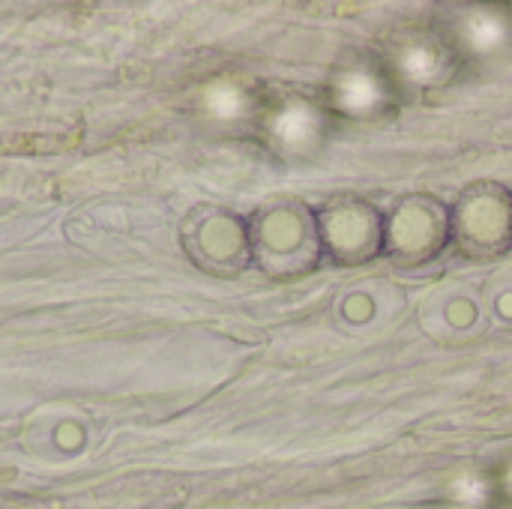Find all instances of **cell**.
I'll return each instance as SVG.
<instances>
[{
    "label": "cell",
    "mask_w": 512,
    "mask_h": 509,
    "mask_svg": "<svg viewBox=\"0 0 512 509\" xmlns=\"http://www.w3.org/2000/svg\"><path fill=\"white\" fill-rule=\"evenodd\" d=\"M324 264L363 267L384 255V210L363 195L339 192L315 207Z\"/></svg>",
    "instance_id": "cell-5"
},
{
    "label": "cell",
    "mask_w": 512,
    "mask_h": 509,
    "mask_svg": "<svg viewBox=\"0 0 512 509\" xmlns=\"http://www.w3.org/2000/svg\"><path fill=\"white\" fill-rule=\"evenodd\" d=\"M450 249V204L432 192L402 195L384 210V258L399 267H423Z\"/></svg>",
    "instance_id": "cell-6"
},
{
    "label": "cell",
    "mask_w": 512,
    "mask_h": 509,
    "mask_svg": "<svg viewBox=\"0 0 512 509\" xmlns=\"http://www.w3.org/2000/svg\"><path fill=\"white\" fill-rule=\"evenodd\" d=\"M447 498L456 504V507L465 509H495L498 507V492H495V474H480V471H471V474H462L450 483V492Z\"/></svg>",
    "instance_id": "cell-9"
},
{
    "label": "cell",
    "mask_w": 512,
    "mask_h": 509,
    "mask_svg": "<svg viewBox=\"0 0 512 509\" xmlns=\"http://www.w3.org/2000/svg\"><path fill=\"white\" fill-rule=\"evenodd\" d=\"M495 492H498V507L512 509V459L495 471Z\"/></svg>",
    "instance_id": "cell-10"
},
{
    "label": "cell",
    "mask_w": 512,
    "mask_h": 509,
    "mask_svg": "<svg viewBox=\"0 0 512 509\" xmlns=\"http://www.w3.org/2000/svg\"><path fill=\"white\" fill-rule=\"evenodd\" d=\"M495 509H498V507H495Z\"/></svg>",
    "instance_id": "cell-11"
},
{
    "label": "cell",
    "mask_w": 512,
    "mask_h": 509,
    "mask_svg": "<svg viewBox=\"0 0 512 509\" xmlns=\"http://www.w3.org/2000/svg\"><path fill=\"white\" fill-rule=\"evenodd\" d=\"M318 96L336 120L348 123H378L405 105L378 51L345 54L330 69Z\"/></svg>",
    "instance_id": "cell-4"
},
{
    "label": "cell",
    "mask_w": 512,
    "mask_h": 509,
    "mask_svg": "<svg viewBox=\"0 0 512 509\" xmlns=\"http://www.w3.org/2000/svg\"><path fill=\"white\" fill-rule=\"evenodd\" d=\"M432 24L450 39L465 63H483L512 48V9L501 3H453Z\"/></svg>",
    "instance_id": "cell-8"
},
{
    "label": "cell",
    "mask_w": 512,
    "mask_h": 509,
    "mask_svg": "<svg viewBox=\"0 0 512 509\" xmlns=\"http://www.w3.org/2000/svg\"><path fill=\"white\" fill-rule=\"evenodd\" d=\"M450 249L468 261H495L512 252V189L477 180L450 204Z\"/></svg>",
    "instance_id": "cell-3"
},
{
    "label": "cell",
    "mask_w": 512,
    "mask_h": 509,
    "mask_svg": "<svg viewBox=\"0 0 512 509\" xmlns=\"http://www.w3.org/2000/svg\"><path fill=\"white\" fill-rule=\"evenodd\" d=\"M249 249L258 267L279 282L312 276L324 264L315 207L300 198L267 204L249 228Z\"/></svg>",
    "instance_id": "cell-1"
},
{
    "label": "cell",
    "mask_w": 512,
    "mask_h": 509,
    "mask_svg": "<svg viewBox=\"0 0 512 509\" xmlns=\"http://www.w3.org/2000/svg\"><path fill=\"white\" fill-rule=\"evenodd\" d=\"M258 123L270 150L288 162H312L336 129V117L327 111L321 96L300 90L273 96L258 111Z\"/></svg>",
    "instance_id": "cell-7"
},
{
    "label": "cell",
    "mask_w": 512,
    "mask_h": 509,
    "mask_svg": "<svg viewBox=\"0 0 512 509\" xmlns=\"http://www.w3.org/2000/svg\"><path fill=\"white\" fill-rule=\"evenodd\" d=\"M378 54L402 93V102L450 87L468 66L435 24H408L393 30Z\"/></svg>",
    "instance_id": "cell-2"
}]
</instances>
